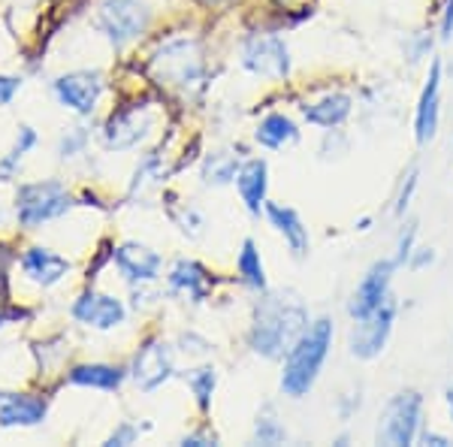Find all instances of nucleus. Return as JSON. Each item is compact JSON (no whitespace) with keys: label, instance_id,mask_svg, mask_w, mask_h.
Returning a JSON list of instances; mask_svg holds the SVG:
<instances>
[{"label":"nucleus","instance_id":"obj_1","mask_svg":"<svg viewBox=\"0 0 453 447\" xmlns=\"http://www.w3.org/2000/svg\"><path fill=\"white\" fill-rule=\"evenodd\" d=\"M305 324V309L303 303L294 297H263L254 312V327H251V348L257 354L279 360L284 351H290Z\"/></svg>","mask_w":453,"mask_h":447},{"label":"nucleus","instance_id":"obj_2","mask_svg":"<svg viewBox=\"0 0 453 447\" xmlns=\"http://www.w3.org/2000/svg\"><path fill=\"white\" fill-rule=\"evenodd\" d=\"M333 344V320L320 318L303 329V335L290 344L288 360H284V372H281V390L290 396V399H303L305 393L314 387L320 369L326 363V354H330Z\"/></svg>","mask_w":453,"mask_h":447},{"label":"nucleus","instance_id":"obj_3","mask_svg":"<svg viewBox=\"0 0 453 447\" xmlns=\"http://www.w3.org/2000/svg\"><path fill=\"white\" fill-rule=\"evenodd\" d=\"M423 423V396L414 390L396 393L384 405L381 420H378V444L405 447L418 442Z\"/></svg>","mask_w":453,"mask_h":447},{"label":"nucleus","instance_id":"obj_4","mask_svg":"<svg viewBox=\"0 0 453 447\" xmlns=\"http://www.w3.org/2000/svg\"><path fill=\"white\" fill-rule=\"evenodd\" d=\"M151 67H155V76L160 82L179 88V91H185V94L191 91V88L203 85V58H200V46H196L194 40L166 42L155 55Z\"/></svg>","mask_w":453,"mask_h":447},{"label":"nucleus","instance_id":"obj_5","mask_svg":"<svg viewBox=\"0 0 453 447\" xmlns=\"http://www.w3.org/2000/svg\"><path fill=\"white\" fill-rule=\"evenodd\" d=\"M70 206L73 200L61 181H36V185L19 188L16 209L19 221L25 227H36L42 221H52V218H61Z\"/></svg>","mask_w":453,"mask_h":447},{"label":"nucleus","instance_id":"obj_6","mask_svg":"<svg viewBox=\"0 0 453 447\" xmlns=\"http://www.w3.org/2000/svg\"><path fill=\"white\" fill-rule=\"evenodd\" d=\"M149 21H151V12L142 0H104L100 16H97V27L115 42V46H124V42L145 34Z\"/></svg>","mask_w":453,"mask_h":447},{"label":"nucleus","instance_id":"obj_7","mask_svg":"<svg viewBox=\"0 0 453 447\" xmlns=\"http://www.w3.org/2000/svg\"><path fill=\"white\" fill-rule=\"evenodd\" d=\"M393 320H396V303L387 299L384 305H378L375 312L366 314V318L357 320V327L350 329L348 348L357 360H372L384 351L387 339L393 333Z\"/></svg>","mask_w":453,"mask_h":447},{"label":"nucleus","instance_id":"obj_8","mask_svg":"<svg viewBox=\"0 0 453 447\" xmlns=\"http://www.w3.org/2000/svg\"><path fill=\"white\" fill-rule=\"evenodd\" d=\"M242 64L245 70L257 73L266 79H281L290 73V52L281 36L273 34H254L242 46Z\"/></svg>","mask_w":453,"mask_h":447},{"label":"nucleus","instance_id":"obj_9","mask_svg":"<svg viewBox=\"0 0 453 447\" xmlns=\"http://www.w3.org/2000/svg\"><path fill=\"white\" fill-rule=\"evenodd\" d=\"M393 269H396V263H393V260H378L375 266L363 275V281L357 284L354 297H350V303H348L350 318H354V320L366 318V314H372L378 305H384L387 299H390V297H387V290H390Z\"/></svg>","mask_w":453,"mask_h":447},{"label":"nucleus","instance_id":"obj_10","mask_svg":"<svg viewBox=\"0 0 453 447\" xmlns=\"http://www.w3.org/2000/svg\"><path fill=\"white\" fill-rule=\"evenodd\" d=\"M173 375V351L166 342L151 339L145 342V348H140L134 360V381L140 384V390L151 393L157 390L164 381H170Z\"/></svg>","mask_w":453,"mask_h":447},{"label":"nucleus","instance_id":"obj_11","mask_svg":"<svg viewBox=\"0 0 453 447\" xmlns=\"http://www.w3.org/2000/svg\"><path fill=\"white\" fill-rule=\"evenodd\" d=\"M104 82H100V73H67L55 82V94L64 106H70L79 115H91L94 106L100 100Z\"/></svg>","mask_w":453,"mask_h":447},{"label":"nucleus","instance_id":"obj_12","mask_svg":"<svg viewBox=\"0 0 453 447\" xmlns=\"http://www.w3.org/2000/svg\"><path fill=\"white\" fill-rule=\"evenodd\" d=\"M149 127H151V119L142 106L121 109V112H115L112 119L106 121L104 143H106V149H115V151L134 149V145L149 134Z\"/></svg>","mask_w":453,"mask_h":447},{"label":"nucleus","instance_id":"obj_13","mask_svg":"<svg viewBox=\"0 0 453 447\" xmlns=\"http://www.w3.org/2000/svg\"><path fill=\"white\" fill-rule=\"evenodd\" d=\"M73 318L82 320L88 327L112 329L124 324V305H121V299L106 297V293H85V297H79L76 305H73Z\"/></svg>","mask_w":453,"mask_h":447},{"label":"nucleus","instance_id":"obj_14","mask_svg":"<svg viewBox=\"0 0 453 447\" xmlns=\"http://www.w3.org/2000/svg\"><path fill=\"white\" fill-rule=\"evenodd\" d=\"M46 412V399L27 393H0V427H36Z\"/></svg>","mask_w":453,"mask_h":447},{"label":"nucleus","instance_id":"obj_15","mask_svg":"<svg viewBox=\"0 0 453 447\" xmlns=\"http://www.w3.org/2000/svg\"><path fill=\"white\" fill-rule=\"evenodd\" d=\"M438 91H441V61H433V70H429V79L418 100V115H414V130H418L420 145L429 143L438 130Z\"/></svg>","mask_w":453,"mask_h":447},{"label":"nucleus","instance_id":"obj_16","mask_svg":"<svg viewBox=\"0 0 453 447\" xmlns=\"http://www.w3.org/2000/svg\"><path fill=\"white\" fill-rule=\"evenodd\" d=\"M115 260H119V269L130 281H155L160 273V254H155L145 245H136V242L121 245L115 251Z\"/></svg>","mask_w":453,"mask_h":447},{"label":"nucleus","instance_id":"obj_17","mask_svg":"<svg viewBox=\"0 0 453 447\" xmlns=\"http://www.w3.org/2000/svg\"><path fill=\"white\" fill-rule=\"evenodd\" d=\"M266 215L275 224V230L284 236V242L290 245L294 258H305V251H309V230H305L303 218L290 206H281V203H266Z\"/></svg>","mask_w":453,"mask_h":447},{"label":"nucleus","instance_id":"obj_18","mask_svg":"<svg viewBox=\"0 0 453 447\" xmlns=\"http://www.w3.org/2000/svg\"><path fill=\"white\" fill-rule=\"evenodd\" d=\"M21 266H25V273L31 275L36 284L49 288V284L61 281V278L67 275L70 263L64 260L61 254L49 251V248H31V251L21 258Z\"/></svg>","mask_w":453,"mask_h":447},{"label":"nucleus","instance_id":"obj_19","mask_svg":"<svg viewBox=\"0 0 453 447\" xmlns=\"http://www.w3.org/2000/svg\"><path fill=\"white\" fill-rule=\"evenodd\" d=\"M170 288L173 293H181L191 303H203L209 297V275L200 263L194 260H179L170 273Z\"/></svg>","mask_w":453,"mask_h":447},{"label":"nucleus","instance_id":"obj_20","mask_svg":"<svg viewBox=\"0 0 453 447\" xmlns=\"http://www.w3.org/2000/svg\"><path fill=\"white\" fill-rule=\"evenodd\" d=\"M236 185H239V194H242L248 212L260 215L263 200H266V160H248V164L239 166Z\"/></svg>","mask_w":453,"mask_h":447},{"label":"nucleus","instance_id":"obj_21","mask_svg":"<svg viewBox=\"0 0 453 447\" xmlns=\"http://www.w3.org/2000/svg\"><path fill=\"white\" fill-rule=\"evenodd\" d=\"M305 121L318 124V127H339L350 115V97L348 94H330V97L318 100V104L303 106Z\"/></svg>","mask_w":453,"mask_h":447},{"label":"nucleus","instance_id":"obj_22","mask_svg":"<svg viewBox=\"0 0 453 447\" xmlns=\"http://www.w3.org/2000/svg\"><path fill=\"white\" fill-rule=\"evenodd\" d=\"M296 139H299L296 124L281 112L266 115L257 127V143L266 145V149H284V145H294Z\"/></svg>","mask_w":453,"mask_h":447},{"label":"nucleus","instance_id":"obj_23","mask_svg":"<svg viewBox=\"0 0 453 447\" xmlns=\"http://www.w3.org/2000/svg\"><path fill=\"white\" fill-rule=\"evenodd\" d=\"M73 384L82 387H97V390H119L124 381V369L119 366H79V369L70 372Z\"/></svg>","mask_w":453,"mask_h":447},{"label":"nucleus","instance_id":"obj_24","mask_svg":"<svg viewBox=\"0 0 453 447\" xmlns=\"http://www.w3.org/2000/svg\"><path fill=\"white\" fill-rule=\"evenodd\" d=\"M239 175V158L226 155V151H215V155L206 158L203 164V181L206 185H226Z\"/></svg>","mask_w":453,"mask_h":447},{"label":"nucleus","instance_id":"obj_25","mask_svg":"<svg viewBox=\"0 0 453 447\" xmlns=\"http://www.w3.org/2000/svg\"><path fill=\"white\" fill-rule=\"evenodd\" d=\"M239 275L245 278L248 288L254 290H266V273H263V263H260V254L254 248V242L248 239L239 251Z\"/></svg>","mask_w":453,"mask_h":447},{"label":"nucleus","instance_id":"obj_26","mask_svg":"<svg viewBox=\"0 0 453 447\" xmlns=\"http://www.w3.org/2000/svg\"><path fill=\"white\" fill-rule=\"evenodd\" d=\"M254 438H257V444H281L284 438H288V432L279 423V417H275L273 405H266L257 417V429H254Z\"/></svg>","mask_w":453,"mask_h":447},{"label":"nucleus","instance_id":"obj_27","mask_svg":"<svg viewBox=\"0 0 453 447\" xmlns=\"http://www.w3.org/2000/svg\"><path fill=\"white\" fill-rule=\"evenodd\" d=\"M215 381H218L215 369H196V372H191V375H188V384H191V390L196 396V405H200L203 412L209 408L211 390H215Z\"/></svg>","mask_w":453,"mask_h":447},{"label":"nucleus","instance_id":"obj_28","mask_svg":"<svg viewBox=\"0 0 453 447\" xmlns=\"http://www.w3.org/2000/svg\"><path fill=\"white\" fill-rule=\"evenodd\" d=\"M36 143V134L31 127H21L19 130V143L12 145V151L4 158V164H0V175H10L12 170H16V164H21V158H25V151L31 149V145Z\"/></svg>","mask_w":453,"mask_h":447},{"label":"nucleus","instance_id":"obj_29","mask_svg":"<svg viewBox=\"0 0 453 447\" xmlns=\"http://www.w3.org/2000/svg\"><path fill=\"white\" fill-rule=\"evenodd\" d=\"M175 221H179V227H181V230H185L191 239L200 236V233H203V227H206V224H203V215H200V212H196V209H191V206H188V209H181L179 215H175Z\"/></svg>","mask_w":453,"mask_h":447},{"label":"nucleus","instance_id":"obj_30","mask_svg":"<svg viewBox=\"0 0 453 447\" xmlns=\"http://www.w3.org/2000/svg\"><path fill=\"white\" fill-rule=\"evenodd\" d=\"M414 188H418V166H411V170H408V175H405V181H402L399 197H396V206H393V212H396V215H402V212L408 209V203H411Z\"/></svg>","mask_w":453,"mask_h":447},{"label":"nucleus","instance_id":"obj_31","mask_svg":"<svg viewBox=\"0 0 453 447\" xmlns=\"http://www.w3.org/2000/svg\"><path fill=\"white\" fill-rule=\"evenodd\" d=\"M414 236H418V230H414V224H408V230H402V236H399V245H396V258H393V263L396 266H402V263H408L411 260V248H414Z\"/></svg>","mask_w":453,"mask_h":447},{"label":"nucleus","instance_id":"obj_32","mask_svg":"<svg viewBox=\"0 0 453 447\" xmlns=\"http://www.w3.org/2000/svg\"><path fill=\"white\" fill-rule=\"evenodd\" d=\"M136 435H140V429H136L134 423H121V427L115 429L112 435H109V442H106V444H109V447H115V444H119V447H121V444H134V442H136Z\"/></svg>","mask_w":453,"mask_h":447},{"label":"nucleus","instance_id":"obj_33","mask_svg":"<svg viewBox=\"0 0 453 447\" xmlns=\"http://www.w3.org/2000/svg\"><path fill=\"white\" fill-rule=\"evenodd\" d=\"M19 79H12V76H0V106H6L12 97H16V91H19Z\"/></svg>","mask_w":453,"mask_h":447},{"label":"nucleus","instance_id":"obj_34","mask_svg":"<svg viewBox=\"0 0 453 447\" xmlns=\"http://www.w3.org/2000/svg\"><path fill=\"white\" fill-rule=\"evenodd\" d=\"M82 145H85V134L79 130V134H73L70 139H64V143H61V155H64V158L76 155V151L82 149Z\"/></svg>","mask_w":453,"mask_h":447},{"label":"nucleus","instance_id":"obj_35","mask_svg":"<svg viewBox=\"0 0 453 447\" xmlns=\"http://www.w3.org/2000/svg\"><path fill=\"white\" fill-rule=\"evenodd\" d=\"M453 36V0L444 4V16H441V40H450Z\"/></svg>","mask_w":453,"mask_h":447},{"label":"nucleus","instance_id":"obj_36","mask_svg":"<svg viewBox=\"0 0 453 447\" xmlns=\"http://www.w3.org/2000/svg\"><path fill=\"white\" fill-rule=\"evenodd\" d=\"M181 444H191V447H206V444H215V435H185Z\"/></svg>","mask_w":453,"mask_h":447},{"label":"nucleus","instance_id":"obj_37","mask_svg":"<svg viewBox=\"0 0 453 447\" xmlns=\"http://www.w3.org/2000/svg\"><path fill=\"white\" fill-rule=\"evenodd\" d=\"M433 260H435V254L429 251V248H420V254H418V258H414V260H408V263H411L414 269H420V266H426V263H433Z\"/></svg>","mask_w":453,"mask_h":447},{"label":"nucleus","instance_id":"obj_38","mask_svg":"<svg viewBox=\"0 0 453 447\" xmlns=\"http://www.w3.org/2000/svg\"><path fill=\"white\" fill-rule=\"evenodd\" d=\"M423 442H426V444H435V447H448V444H450V438L438 435V432H423Z\"/></svg>","mask_w":453,"mask_h":447},{"label":"nucleus","instance_id":"obj_39","mask_svg":"<svg viewBox=\"0 0 453 447\" xmlns=\"http://www.w3.org/2000/svg\"><path fill=\"white\" fill-rule=\"evenodd\" d=\"M444 399H448V412H450V420H453V384L448 387V393H444Z\"/></svg>","mask_w":453,"mask_h":447},{"label":"nucleus","instance_id":"obj_40","mask_svg":"<svg viewBox=\"0 0 453 447\" xmlns=\"http://www.w3.org/2000/svg\"><path fill=\"white\" fill-rule=\"evenodd\" d=\"M206 4H218V0H206Z\"/></svg>","mask_w":453,"mask_h":447}]
</instances>
